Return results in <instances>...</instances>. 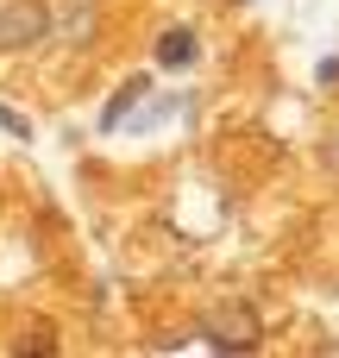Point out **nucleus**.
Returning a JSON list of instances; mask_svg holds the SVG:
<instances>
[{
	"mask_svg": "<svg viewBox=\"0 0 339 358\" xmlns=\"http://www.w3.org/2000/svg\"><path fill=\"white\" fill-rule=\"evenodd\" d=\"M208 340H214L220 352H258L264 321H258V308H252V302H220V308L208 315Z\"/></svg>",
	"mask_w": 339,
	"mask_h": 358,
	"instance_id": "obj_1",
	"label": "nucleus"
},
{
	"mask_svg": "<svg viewBox=\"0 0 339 358\" xmlns=\"http://www.w3.org/2000/svg\"><path fill=\"white\" fill-rule=\"evenodd\" d=\"M50 38V6L44 0H0V50H31Z\"/></svg>",
	"mask_w": 339,
	"mask_h": 358,
	"instance_id": "obj_2",
	"label": "nucleus"
},
{
	"mask_svg": "<svg viewBox=\"0 0 339 358\" xmlns=\"http://www.w3.org/2000/svg\"><path fill=\"white\" fill-rule=\"evenodd\" d=\"M151 57H157V69H189L201 50H195V31H189V25H170V31L157 38V50H151Z\"/></svg>",
	"mask_w": 339,
	"mask_h": 358,
	"instance_id": "obj_3",
	"label": "nucleus"
},
{
	"mask_svg": "<svg viewBox=\"0 0 339 358\" xmlns=\"http://www.w3.org/2000/svg\"><path fill=\"white\" fill-rule=\"evenodd\" d=\"M145 94H151V82H145V76H132V82L113 94V107L101 113V132H120V126H132V101H145Z\"/></svg>",
	"mask_w": 339,
	"mask_h": 358,
	"instance_id": "obj_4",
	"label": "nucleus"
},
{
	"mask_svg": "<svg viewBox=\"0 0 339 358\" xmlns=\"http://www.w3.org/2000/svg\"><path fill=\"white\" fill-rule=\"evenodd\" d=\"M50 346H57V334L44 321H25V334H13V358H50Z\"/></svg>",
	"mask_w": 339,
	"mask_h": 358,
	"instance_id": "obj_5",
	"label": "nucleus"
},
{
	"mask_svg": "<svg viewBox=\"0 0 339 358\" xmlns=\"http://www.w3.org/2000/svg\"><path fill=\"white\" fill-rule=\"evenodd\" d=\"M321 157H327V170H333V176H339V126H333V132H327V145H321Z\"/></svg>",
	"mask_w": 339,
	"mask_h": 358,
	"instance_id": "obj_6",
	"label": "nucleus"
},
{
	"mask_svg": "<svg viewBox=\"0 0 339 358\" xmlns=\"http://www.w3.org/2000/svg\"><path fill=\"white\" fill-rule=\"evenodd\" d=\"M0 126H6V132H19V138H25V132H31V126H25V120H19V113H13V107H0Z\"/></svg>",
	"mask_w": 339,
	"mask_h": 358,
	"instance_id": "obj_7",
	"label": "nucleus"
},
{
	"mask_svg": "<svg viewBox=\"0 0 339 358\" xmlns=\"http://www.w3.org/2000/svg\"><path fill=\"white\" fill-rule=\"evenodd\" d=\"M220 358H252V352H220Z\"/></svg>",
	"mask_w": 339,
	"mask_h": 358,
	"instance_id": "obj_8",
	"label": "nucleus"
}]
</instances>
